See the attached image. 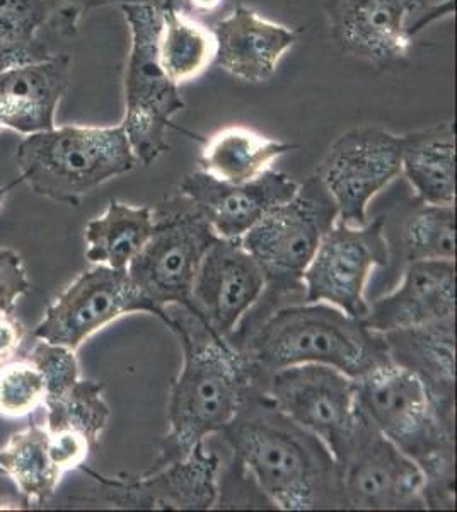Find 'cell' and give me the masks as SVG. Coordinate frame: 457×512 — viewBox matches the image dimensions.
Returning a JSON list of instances; mask_svg holds the SVG:
<instances>
[{
    "label": "cell",
    "mask_w": 457,
    "mask_h": 512,
    "mask_svg": "<svg viewBox=\"0 0 457 512\" xmlns=\"http://www.w3.org/2000/svg\"><path fill=\"white\" fill-rule=\"evenodd\" d=\"M18 183H21V178L16 181H12V183H9V185H6V187H0V209H2V205H4V200H6L7 193L11 192L12 188L16 187Z\"/></svg>",
    "instance_id": "f35d334b"
},
{
    "label": "cell",
    "mask_w": 457,
    "mask_h": 512,
    "mask_svg": "<svg viewBox=\"0 0 457 512\" xmlns=\"http://www.w3.org/2000/svg\"><path fill=\"white\" fill-rule=\"evenodd\" d=\"M384 219L350 226L335 222L302 275L304 303H328L364 320L369 313L365 284L372 270L386 267L389 245Z\"/></svg>",
    "instance_id": "30bf717a"
},
{
    "label": "cell",
    "mask_w": 457,
    "mask_h": 512,
    "mask_svg": "<svg viewBox=\"0 0 457 512\" xmlns=\"http://www.w3.org/2000/svg\"><path fill=\"white\" fill-rule=\"evenodd\" d=\"M70 70L67 53L0 70V132L31 135L57 127L55 113L69 89Z\"/></svg>",
    "instance_id": "d6986e66"
},
{
    "label": "cell",
    "mask_w": 457,
    "mask_h": 512,
    "mask_svg": "<svg viewBox=\"0 0 457 512\" xmlns=\"http://www.w3.org/2000/svg\"><path fill=\"white\" fill-rule=\"evenodd\" d=\"M263 291L265 275L241 239L219 238L198 268L186 309L227 340Z\"/></svg>",
    "instance_id": "2e32d148"
},
{
    "label": "cell",
    "mask_w": 457,
    "mask_h": 512,
    "mask_svg": "<svg viewBox=\"0 0 457 512\" xmlns=\"http://www.w3.org/2000/svg\"><path fill=\"white\" fill-rule=\"evenodd\" d=\"M401 241L406 263L456 262V207L423 204L406 219Z\"/></svg>",
    "instance_id": "83f0119b"
},
{
    "label": "cell",
    "mask_w": 457,
    "mask_h": 512,
    "mask_svg": "<svg viewBox=\"0 0 457 512\" xmlns=\"http://www.w3.org/2000/svg\"><path fill=\"white\" fill-rule=\"evenodd\" d=\"M296 181L282 171L268 169L248 183H227L200 169L185 176L180 193L209 222L222 239H241L273 207L297 192Z\"/></svg>",
    "instance_id": "e0dca14e"
},
{
    "label": "cell",
    "mask_w": 457,
    "mask_h": 512,
    "mask_svg": "<svg viewBox=\"0 0 457 512\" xmlns=\"http://www.w3.org/2000/svg\"><path fill=\"white\" fill-rule=\"evenodd\" d=\"M52 11L50 30L60 38H72L77 33V24L89 7L96 6L94 0H45Z\"/></svg>",
    "instance_id": "836d02e7"
},
{
    "label": "cell",
    "mask_w": 457,
    "mask_h": 512,
    "mask_svg": "<svg viewBox=\"0 0 457 512\" xmlns=\"http://www.w3.org/2000/svg\"><path fill=\"white\" fill-rule=\"evenodd\" d=\"M154 231V210L111 200L86 227V258L94 265L127 270Z\"/></svg>",
    "instance_id": "cb8c5ba5"
},
{
    "label": "cell",
    "mask_w": 457,
    "mask_h": 512,
    "mask_svg": "<svg viewBox=\"0 0 457 512\" xmlns=\"http://www.w3.org/2000/svg\"><path fill=\"white\" fill-rule=\"evenodd\" d=\"M335 461L345 509H425V478L420 466L394 446L359 408L347 444Z\"/></svg>",
    "instance_id": "9c48e42d"
},
{
    "label": "cell",
    "mask_w": 457,
    "mask_h": 512,
    "mask_svg": "<svg viewBox=\"0 0 457 512\" xmlns=\"http://www.w3.org/2000/svg\"><path fill=\"white\" fill-rule=\"evenodd\" d=\"M0 475H6V473H4V470H2V468H0Z\"/></svg>",
    "instance_id": "ab89813d"
},
{
    "label": "cell",
    "mask_w": 457,
    "mask_h": 512,
    "mask_svg": "<svg viewBox=\"0 0 457 512\" xmlns=\"http://www.w3.org/2000/svg\"><path fill=\"white\" fill-rule=\"evenodd\" d=\"M157 52L162 69L176 86L193 81L215 62L214 30L171 4L162 9Z\"/></svg>",
    "instance_id": "d4e9b609"
},
{
    "label": "cell",
    "mask_w": 457,
    "mask_h": 512,
    "mask_svg": "<svg viewBox=\"0 0 457 512\" xmlns=\"http://www.w3.org/2000/svg\"><path fill=\"white\" fill-rule=\"evenodd\" d=\"M456 320L382 333L394 366L403 367L422 381L435 412L454 429L456 383Z\"/></svg>",
    "instance_id": "ffe728a7"
},
{
    "label": "cell",
    "mask_w": 457,
    "mask_h": 512,
    "mask_svg": "<svg viewBox=\"0 0 457 512\" xmlns=\"http://www.w3.org/2000/svg\"><path fill=\"white\" fill-rule=\"evenodd\" d=\"M188 2L198 11L205 12L215 11L222 4V0H188Z\"/></svg>",
    "instance_id": "74e56055"
},
{
    "label": "cell",
    "mask_w": 457,
    "mask_h": 512,
    "mask_svg": "<svg viewBox=\"0 0 457 512\" xmlns=\"http://www.w3.org/2000/svg\"><path fill=\"white\" fill-rule=\"evenodd\" d=\"M57 52H53L50 43H43L31 48H6L0 47V70L9 69L14 65L29 64L36 60L47 59Z\"/></svg>",
    "instance_id": "d590c367"
},
{
    "label": "cell",
    "mask_w": 457,
    "mask_h": 512,
    "mask_svg": "<svg viewBox=\"0 0 457 512\" xmlns=\"http://www.w3.org/2000/svg\"><path fill=\"white\" fill-rule=\"evenodd\" d=\"M314 175L338 207V219L367 224V207L401 175V137L379 127L353 128L333 142Z\"/></svg>",
    "instance_id": "5bb4252c"
},
{
    "label": "cell",
    "mask_w": 457,
    "mask_h": 512,
    "mask_svg": "<svg viewBox=\"0 0 457 512\" xmlns=\"http://www.w3.org/2000/svg\"><path fill=\"white\" fill-rule=\"evenodd\" d=\"M456 318V262L425 260L406 265L401 286L369 304L365 325L377 333Z\"/></svg>",
    "instance_id": "ac0fdd59"
},
{
    "label": "cell",
    "mask_w": 457,
    "mask_h": 512,
    "mask_svg": "<svg viewBox=\"0 0 457 512\" xmlns=\"http://www.w3.org/2000/svg\"><path fill=\"white\" fill-rule=\"evenodd\" d=\"M28 361L40 371L45 381V402L55 400L79 381V362L76 350L67 349L64 345L41 342L31 350Z\"/></svg>",
    "instance_id": "4dcf8cb0"
},
{
    "label": "cell",
    "mask_w": 457,
    "mask_h": 512,
    "mask_svg": "<svg viewBox=\"0 0 457 512\" xmlns=\"http://www.w3.org/2000/svg\"><path fill=\"white\" fill-rule=\"evenodd\" d=\"M48 431H74L96 446L110 419V407L103 398V384L79 379L67 393L47 400Z\"/></svg>",
    "instance_id": "4316f807"
},
{
    "label": "cell",
    "mask_w": 457,
    "mask_h": 512,
    "mask_svg": "<svg viewBox=\"0 0 457 512\" xmlns=\"http://www.w3.org/2000/svg\"><path fill=\"white\" fill-rule=\"evenodd\" d=\"M48 431V429H47ZM93 444L74 431H48V453L62 473L77 470L86 463Z\"/></svg>",
    "instance_id": "d6a6232c"
},
{
    "label": "cell",
    "mask_w": 457,
    "mask_h": 512,
    "mask_svg": "<svg viewBox=\"0 0 457 512\" xmlns=\"http://www.w3.org/2000/svg\"><path fill=\"white\" fill-rule=\"evenodd\" d=\"M132 33V48L125 72V118L122 127L135 158L142 166L154 163L168 151L171 118L185 108L180 86L162 69L157 52L162 9L122 6Z\"/></svg>",
    "instance_id": "52a82bcc"
},
{
    "label": "cell",
    "mask_w": 457,
    "mask_h": 512,
    "mask_svg": "<svg viewBox=\"0 0 457 512\" xmlns=\"http://www.w3.org/2000/svg\"><path fill=\"white\" fill-rule=\"evenodd\" d=\"M31 291L18 251L0 248V313H14L18 299Z\"/></svg>",
    "instance_id": "1f68e13d"
},
{
    "label": "cell",
    "mask_w": 457,
    "mask_h": 512,
    "mask_svg": "<svg viewBox=\"0 0 457 512\" xmlns=\"http://www.w3.org/2000/svg\"><path fill=\"white\" fill-rule=\"evenodd\" d=\"M323 9L336 48L377 69L408 62L435 12L427 0H324Z\"/></svg>",
    "instance_id": "8fae6325"
},
{
    "label": "cell",
    "mask_w": 457,
    "mask_h": 512,
    "mask_svg": "<svg viewBox=\"0 0 457 512\" xmlns=\"http://www.w3.org/2000/svg\"><path fill=\"white\" fill-rule=\"evenodd\" d=\"M45 381L29 361L0 367V417L21 419L45 403Z\"/></svg>",
    "instance_id": "f546056e"
},
{
    "label": "cell",
    "mask_w": 457,
    "mask_h": 512,
    "mask_svg": "<svg viewBox=\"0 0 457 512\" xmlns=\"http://www.w3.org/2000/svg\"><path fill=\"white\" fill-rule=\"evenodd\" d=\"M296 149L253 128L227 127L207 140L198 164L203 173L239 185L263 175L272 169L273 161Z\"/></svg>",
    "instance_id": "603a6c76"
},
{
    "label": "cell",
    "mask_w": 457,
    "mask_h": 512,
    "mask_svg": "<svg viewBox=\"0 0 457 512\" xmlns=\"http://www.w3.org/2000/svg\"><path fill=\"white\" fill-rule=\"evenodd\" d=\"M336 221L335 200L323 181L313 175L299 185L294 197L273 207L244 234L241 243L260 265L265 275V291L249 311L253 315L251 320L241 321L238 328L265 318L273 309L280 308L287 297L302 294L304 299L302 275L324 234Z\"/></svg>",
    "instance_id": "5b68a950"
},
{
    "label": "cell",
    "mask_w": 457,
    "mask_h": 512,
    "mask_svg": "<svg viewBox=\"0 0 457 512\" xmlns=\"http://www.w3.org/2000/svg\"><path fill=\"white\" fill-rule=\"evenodd\" d=\"M227 342L248 362L255 384L296 364H326L355 381L393 364L382 333L328 303L284 304Z\"/></svg>",
    "instance_id": "3957f363"
},
{
    "label": "cell",
    "mask_w": 457,
    "mask_h": 512,
    "mask_svg": "<svg viewBox=\"0 0 457 512\" xmlns=\"http://www.w3.org/2000/svg\"><path fill=\"white\" fill-rule=\"evenodd\" d=\"M166 315L164 325L183 349V367L171 384L169 432L154 468L185 460L207 437L219 434L256 386L243 355L190 309L168 306Z\"/></svg>",
    "instance_id": "7a4b0ae2"
},
{
    "label": "cell",
    "mask_w": 457,
    "mask_h": 512,
    "mask_svg": "<svg viewBox=\"0 0 457 512\" xmlns=\"http://www.w3.org/2000/svg\"><path fill=\"white\" fill-rule=\"evenodd\" d=\"M0 468L18 485L26 506L29 502H47L64 475L53 465L48 453L47 427L38 424H29L23 431L12 434L0 449Z\"/></svg>",
    "instance_id": "484cf974"
},
{
    "label": "cell",
    "mask_w": 457,
    "mask_h": 512,
    "mask_svg": "<svg viewBox=\"0 0 457 512\" xmlns=\"http://www.w3.org/2000/svg\"><path fill=\"white\" fill-rule=\"evenodd\" d=\"M355 386L360 412L420 466L425 509H454V429L435 412L422 381L391 364L357 379Z\"/></svg>",
    "instance_id": "277c9868"
},
{
    "label": "cell",
    "mask_w": 457,
    "mask_h": 512,
    "mask_svg": "<svg viewBox=\"0 0 457 512\" xmlns=\"http://www.w3.org/2000/svg\"><path fill=\"white\" fill-rule=\"evenodd\" d=\"M98 4H118V6H154L159 9L171 6L173 0H94Z\"/></svg>",
    "instance_id": "8d00e7d4"
},
{
    "label": "cell",
    "mask_w": 457,
    "mask_h": 512,
    "mask_svg": "<svg viewBox=\"0 0 457 512\" xmlns=\"http://www.w3.org/2000/svg\"><path fill=\"white\" fill-rule=\"evenodd\" d=\"M98 483L96 504L115 509H212L219 497V454L198 444L185 460L152 468L142 477L108 478L81 466Z\"/></svg>",
    "instance_id": "9a60e30c"
},
{
    "label": "cell",
    "mask_w": 457,
    "mask_h": 512,
    "mask_svg": "<svg viewBox=\"0 0 457 512\" xmlns=\"http://www.w3.org/2000/svg\"><path fill=\"white\" fill-rule=\"evenodd\" d=\"M217 239L209 222L180 193L154 210V231L128 265V275L164 313L168 306L188 308L198 268Z\"/></svg>",
    "instance_id": "ba28073f"
},
{
    "label": "cell",
    "mask_w": 457,
    "mask_h": 512,
    "mask_svg": "<svg viewBox=\"0 0 457 512\" xmlns=\"http://www.w3.org/2000/svg\"><path fill=\"white\" fill-rule=\"evenodd\" d=\"M52 11L45 0H0V47L31 48L50 43L41 33L50 30Z\"/></svg>",
    "instance_id": "f1b7e54d"
},
{
    "label": "cell",
    "mask_w": 457,
    "mask_h": 512,
    "mask_svg": "<svg viewBox=\"0 0 457 512\" xmlns=\"http://www.w3.org/2000/svg\"><path fill=\"white\" fill-rule=\"evenodd\" d=\"M140 311L157 316L164 323L168 320V315L135 286L127 270L96 265L82 272L48 306L33 335L41 342L77 350L111 321Z\"/></svg>",
    "instance_id": "7c38bea8"
},
{
    "label": "cell",
    "mask_w": 457,
    "mask_h": 512,
    "mask_svg": "<svg viewBox=\"0 0 457 512\" xmlns=\"http://www.w3.org/2000/svg\"><path fill=\"white\" fill-rule=\"evenodd\" d=\"M219 436L278 509H345L330 449L280 412L258 386Z\"/></svg>",
    "instance_id": "6da1fadb"
},
{
    "label": "cell",
    "mask_w": 457,
    "mask_h": 512,
    "mask_svg": "<svg viewBox=\"0 0 457 512\" xmlns=\"http://www.w3.org/2000/svg\"><path fill=\"white\" fill-rule=\"evenodd\" d=\"M214 64L246 82H265L275 74L287 50L294 47L297 33L273 23L248 6H238L215 24Z\"/></svg>",
    "instance_id": "44dd1931"
},
{
    "label": "cell",
    "mask_w": 457,
    "mask_h": 512,
    "mask_svg": "<svg viewBox=\"0 0 457 512\" xmlns=\"http://www.w3.org/2000/svg\"><path fill=\"white\" fill-rule=\"evenodd\" d=\"M14 161L36 195L67 205H79L87 193L139 164L122 125H64L26 135Z\"/></svg>",
    "instance_id": "8992f818"
},
{
    "label": "cell",
    "mask_w": 457,
    "mask_h": 512,
    "mask_svg": "<svg viewBox=\"0 0 457 512\" xmlns=\"http://www.w3.org/2000/svg\"><path fill=\"white\" fill-rule=\"evenodd\" d=\"M401 173L422 204H456V132L452 122L403 135Z\"/></svg>",
    "instance_id": "7402d4cb"
},
{
    "label": "cell",
    "mask_w": 457,
    "mask_h": 512,
    "mask_svg": "<svg viewBox=\"0 0 457 512\" xmlns=\"http://www.w3.org/2000/svg\"><path fill=\"white\" fill-rule=\"evenodd\" d=\"M256 386L280 412L318 436L335 460L342 454L355 422V379L326 364H296Z\"/></svg>",
    "instance_id": "4fadbf2b"
},
{
    "label": "cell",
    "mask_w": 457,
    "mask_h": 512,
    "mask_svg": "<svg viewBox=\"0 0 457 512\" xmlns=\"http://www.w3.org/2000/svg\"><path fill=\"white\" fill-rule=\"evenodd\" d=\"M23 340V323L12 313H0V362L11 361Z\"/></svg>",
    "instance_id": "e575fe53"
}]
</instances>
